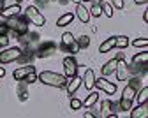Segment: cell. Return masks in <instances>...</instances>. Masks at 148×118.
Segmentation results:
<instances>
[{"instance_id": "obj_42", "label": "cell", "mask_w": 148, "mask_h": 118, "mask_svg": "<svg viewBox=\"0 0 148 118\" xmlns=\"http://www.w3.org/2000/svg\"><path fill=\"white\" fill-rule=\"evenodd\" d=\"M5 76V69L4 67H0V78H4Z\"/></svg>"}, {"instance_id": "obj_22", "label": "cell", "mask_w": 148, "mask_h": 118, "mask_svg": "<svg viewBox=\"0 0 148 118\" xmlns=\"http://www.w3.org/2000/svg\"><path fill=\"white\" fill-rule=\"evenodd\" d=\"M134 99H136V102H138V104L146 102V101H148V88H146V86H141V88L138 90V93H136Z\"/></svg>"}, {"instance_id": "obj_18", "label": "cell", "mask_w": 148, "mask_h": 118, "mask_svg": "<svg viewBox=\"0 0 148 118\" xmlns=\"http://www.w3.org/2000/svg\"><path fill=\"white\" fill-rule=\"evenodd\" d=\"M16 92H18V99H20L21 102L28 101V83L20 80V83H18V86H16Z\"/></svg>"}, {"instance_id": "obj_34", "label": "cell", "mask_w": 148, "mask_h": 118, "mask_svg": "<svg viewBox=\"0 0 148 118\" xmlns=\"http://www.w3.org/2000/svg\"><path fill=\"white\" fill-rule=\"evenodd\" d=\"M23 81H25V83H28V85H30V83H35V81H37V72L34 71V72L27 74V76L23 78Z\"/></svg>"}, {"instance_id": "obj_29", "label": "cell", "mask_w": 148, "mask_h": 118, "mask_svg": "<svg viewBox=\"0 0 148 118\" xmlns=\"http://www.w3.org/2000/svg\"><path fill=\"white\" fill-rule=\"evenodd\" d=\"M76 43H78L79 49H86V48L90 46V37H88V35H81V37L76 39Z\"/></svg>"}, {"instance_id": "obj_17", "label": "cell", "mask_w": 148, "mask_h": 118, "mask_svg": "<svg viewBox=\"0 0 148 118\" xmlns=\"http://www.w3.org/2000/svg\"><path fill=\"white\" fill-rule=\"evenodd\" d=\"M148 116V104H138L134 109H131V118H146Z\"/></svg>"}, {"instance_id": "obj_37", "label": "cell", "mask_w": 148, "mask_h": 118, "mask_svg": "<svg viewBox=\"0 0 148 118\" xmlns=\"http://www.w3.org/2000/svg\"><path fill=\"white\" fill-rule=\"evenodd\" d=\"M48 2H49V0H35V7H46L48 5Z\"/></svg>"}, {"instance_id": "obj_46", "label": "cell", "mask_w": 148, "mask_h": 118, "mask_svg": "<svg viewBox=\"0 0 148 118\" xmlns=\"http://www.w3.org/2000/svg\"><path fill=\"white\" fill-rule=\"evenodd\" d=\"M0 49H2V43H0Z\"/></svg>"}, {"instance_id": "obj_43", "label": "cell", "mask_w": 148, "mask_h": 118, "mask_svg": "<svg viewBox=\"0 0 148 118\" xmlns=\"http://www.w3.org/2000/svg\"><path fill=\"white\" fill-rule=\"evenodd\" d=\"M115 58H116V60H120V58H125V56H123V53H122V51H120V53H118V55H116V56H115Z\"/></svg>"}, {"instance_id": "obj_28", "label": "cell", "mask_w": 148, "mask_h": 118, "mask_svg": "<svg viewBox=\"0 0 148 118\" xmlns=\"http://www.w3.org/2000/svg\"><path fill=\"white\" fill-rule=\"evenodd\" d=\"M101 9H102V14H106L108 18H111V16H113V5H111V4H108L106 0H102V2H101Z\"/></svg>"}, {"instance_id": "obj_30", "label": "cell", "mask_w": 148, "mask_h": 118, "mask_svg": "<svg viewBox=\"0 0 148 118\" xmlns=\"http://www.w3.org/2000/svg\"><path fill=\"white\" fill-rule=\"evenodd\" d=\"M109 113H111V101L106 99V101H102V104H101V116H106V115H109Z\"/></svg>"}, {"instance_id": "obj_38", "label": "cell", "mask_w": 148, "mask_h": 118, "mask_svg": "<svg viewBox=\"0 0 148 118\" xmlns=\"http://www.w3.org/2000/svg\"><path fill=\"white\" fill-rule=\"evenodd\" d=\"M134 4H136V5H146L148 0H134Z\"/></svg>"}, {"instance_id": "obj_27", "label": "cell", "mask_w": 148, "mask_h": 118, "mask_svg": "<svg viewBox=\"0 0 148 118\" xmlns=\"http://www.w3.org/2000/svg\"><path fill=\"white\" fill-rule=\"evenodd\" d=\"M118 104H120V111H131L132 109V99H122L118 101Z\"/></svg>"}, {"instance_id": "obj_26", "label": "cell", "mask_w": 148, "mask_h": 118, "mask_svg": "<svg viewBox=\"0 0 148 118\" xmlns=\"http://www.w3.org/2000/svg\"><path fill=\"white\" fill-rule=\"evenodd\" d=\"M88 12H90V16H94V18H99V16L102 14V9H101V2H94V4H92V7L88 9Z\"/></svg>"}, {"instance_id": "obj_1", "label": "cell", "mask_w": 148, "mask_h": 118, "mask_svg": "<svg viewBox=\"0 0 148 118\" xmlns=\"http://www.w3.org/2000/svg\"><path fill=\"white\" fill-rule=\"evenodd\" d=\"M4 23L9 28V37L11 39H16V41H18V37H20V35H23V34H27L30 30L28 28V25H30L28 18L25 14H21V12L16 14V16H11V18H5Z\"/></svg>"}, {"instance_id": "obj_15", "label": "cell", "mask_w": 148, "mask_h": 118, "mask_svg": "<svg viewBox=\"0 0 148 118\" xmlns=\"http://www.w3.org/2000/svg\"><path fill=\"white\" fill-rule=\"evenodd\" d=\"M35 60V53H34V49H21V55L18 56V64L20 65H27V64H32Z\"/></svg>"}, {"instance_id": "obj_40", "label": "cell", "mask_w": 148, "mask_h": 118, "mask_svg": "<svg viewBox=\"0 0 148 118\" xmlns=\"http://www.w3.org/2000/svg\"><path fill=\"white\" fill-rule=\"evenodd\" d=\"M143 21H145V23H148V11H145V12H143Z\"/></svg>"}, {"instance_id": "obj_32", "label": "cell", "mask_w": 148, "mask_h": 118, "mask_svg": "<svg viewBox=\"0 0 148 118\" xmlns=\"http://www.w3.org/2000/svg\"><path fill=\"white\" fill-rule=\"evenodd\" d=\"M83 116L85 118H101V111H95L94 106H90V111H86Z\"/></svg>"}, {"instance_id": "obj_16", "label": "cell", "mask_w": 148, "mask_h": 118, "mask_svg": "<svg viewBox=\"0 0 148 118\" xmlns=\"http://www.w3.org/2000/svg\"><path fill=\"white\" fill-rule=\"evenodd\" d=\"M76 16H78V19L81 23H88L90 21V12H88V9L85 7V4H76Z\"/></svg>"}, {"instance_id": "obj_11", "label": "cell", "mask_w": 148, "mask_h": 118, "mask_svg": "<svg viewBox=\"0 0 148 118\" xmlns=\"http://www.w3.org/2000/svg\"><path fill=\"white\" fill-rule=\"evenodd\" d=\"M115 72H116V80L118 81H127L129 80V65L125 62V58H120V60L116 62Z\"/></svg>"}, {"instance_id": "obj_10", "label": "cell", "mask_w": 148, "mask_h": 118, "mask_svg": "<svg viewBox=\"0 0 148 118\" xmlns=\"http://www.w3.org/2000/svg\"><path fill=\"white\" fill-rule=\"evenodd\" d=\"M95 86H97L99 90L106 92L108 95L116 93V85H115V83H111V81H108V80H106V76H104V78H99V80H95Z\"/></svg>"}, {"instance_id": "obj_13", "label": "cell", "mask_w": 148, "mask_h": 118, "mask_svg": "<svg viewBox=\"0 0 148 118\" xmlns=\"http://www.w3.org/2000/svg\"><path fill=\"white\" fill-rule=\"evenodd\" d=\"M79 86H81V78H79L78 74H76V76H72V78H67V85H65V88H67L69 97H72L74 93H76Z\"/></svg>"}, {"instance_id": "obj_19", "label": "cell", "mask_w": 148, "mask_h": 118, "mask_svg": "<svg viewBox=\"0 0 148 118\" xmlns=\"http://www.w3.org/2000/svg\"><path fill=\"white\" fill-rule=\"evenodd\" d=\"M20 12H21V7H20V4H14V5L4 7V9H2V12H0V16H4V18H11V16L20 14Z\"/></svg>"}, {"instance_id": "obj_23", "label": "cell", "mask_w": 148, "mask_h": 118, "mask_svg": "<svg viewBox=\"0 0 148 118\" xmlns=\"http://www.w3.org/2000/svg\"><path fill=\"white\" fill-rule=\"evenodd\" d=\"M129 44H131V41H129V37H127V35H116L115 48H118V49H125Z\"/></svg>"}, {"instance_id": "obj_44", "label": "cell", "mask_w": 148, "mask_h": 118, "mask_svg": "<svg viewBox=\"0 0 148 118\" xmlns=\"http://www.w3.org/2000/svg\"><path fill=\"white\" fill-rule=\"evenodd\" d=\"M85 4H94V2H99V0H83Z\"/></svg>"}, {"instance_id": "obj_12", "label": "cell", "mask_w": 148, "mask_h": 118, "mask_svg": "<svg viewBox=\"0 0 148 118\" xmlns=\"http://www.w3.org/2000/svg\"><path fill=\"white\" fill-rule=\"evenodd\" d=\"M81 85L86 90H92V88L95 86V74H94V71H92V69H86L85 67V74L81 78Z\"/></svg>"}, {"instance_id": "obj_35", "label": "cell", "mask_w": 148, "mask_h": 118, "mask_svg": "<svg viewBox=\"0 0 148 118\" xmlns=\"http://www.w3.org/2000/svg\"><path fill=\"white\" fill-rule=\"evenodd\" d=\"M2 35H9V28H7V25L4 21L0 23V37H2Z\"/></svg>"}, {"instance_id": "obj_39", "label": "cell", "mask_w": 148, "mask_h": 118, "mask_svg": "<svg viewBox=\"0 0 148 118\" xmlns=\"http://www.w3.org/2000/svg\"><path fill=\"white\" fill-rule=\"evenodd\" d=\"M55 2H58L60 5H67V4H69V0H55Z\"/></svg>"}, {"instance_id": "obj_20", "label": "cell", "mask_w": 148, "mask_h": 118, "mask_svg": "<svg viewBox=\"0 0 148 118\" xmlns=\"http://www.w3.org/2000/svg\"><path fill=\"white\" fill-rule=\"evenodd\" d=\"M115 41H116V35H111V37H108L106 41L99 46V51L101 53H108V51H111L115 48Z\"/></svg>"}, {"instance_id": "obj_6", "label": "cell", "mask_w": 148, "mask_h": 118, "mask_svg": "<svg viewBox=\"0 0 148 118\" xmlns=\"http://www.w3.org/2000/svg\"><path fill=\"white\" fill-rule=\"evenodd\" d=\"M25 16L28 18V21L35 27H44L46 23V18L39 12V7H35V5H28L27 11H25Z\"/></svg>"}, {"instance_id": "obj_45", "label": "cell", "mask_w": 148, "mask_h": 118, "mask_svg": "<svg viewBox=\"0 0 148 118\" xmlns=\"http://www.w3.org/2000/svg\"><path fill=\"white\" fill-rule=\"evenodd\" d=\"M69 2H74V4H79L81 0H69Z\"/></svg>"}, {"instance_id": "obj_36", "label": "cell", "mask_w": 148, "mask_h": 118, "mask_svg": "<svg viewBox=\"0 0 148 118\" xmlns=\"http://www.w3.org/2000/svg\"><path fill=\"white\" fill-rule=\"evenodd\" d=\"M111 5L116 9H123V0H111Z\"/></svg>"}, {"instance_id": "obj_31", "label": "cell", "mask_w": 148, "mask_h": 118, "mask_svg": "<svg viewBox=\"0 0 148 118\" xmlns=\"http://www.w3.org/2000/svg\"><path fill=\"white\" fill-rule=\"evenodd\" d=\"M132 46L134 48H148V39L146 37H139V39H136V41H132Z\"/></svg>"}, {"instance_id": "obj_33", "label": "cell", "mask_w": 148, "mask_h": 118, "mask_svg": "<svg viewBox=\"0 0 148 118\" xmlns=\"http://www.w3.org/2000/svg\"><path fill=\"white\" fill-rule=\"evenodd\" d=\"M81 106H83V102H81L79 99H76V97L72 95V99H71V109L78 111V109H81Z\"/></svg>"}, {"instance_id": "obj_4", "label": "cell", "mask_w": 148, "mask_h": 118, "mask_svg": "<svg viewBox=\"0 0 148 118\" xmlns=\"http://www.w3.org/2000/svg\"><path fill=\"white\" fill-rule=\"evenodd\" d=\"M60 49L64 53H69V55H76L79 51V46L76 43V39L71 32H64L62 34V43H60Z\"/></svg>"}, {"instance_id": "obj_25", "label": "cell", "mask_w": 148, "mask_h": 118, "mask_svg": "<svg viewBox=\"0 0 148 118\" xmlns=\"http://www.w3.org/2000/svg\"><path fill=\"white\" fill-rule=\"evenodd\" d=\"M74 19V14L72 12H65L64 16H60L58 18V21H57V27H67L71 21Z\"/></svg>"}, {"instance_id": "obj_2", "label": "cell", "mask_w": 148, "mask_h": 118, "mask_svg": "<svg viewBox=\"0 0 148 118\" xmlns=\"http://www.w3.org/2000/svg\"><path fill=\"white\" fill-rule=\"evenodd\" d=\"M127 65H129V76L145 78L146 76V65H148V51H146V48L143 51H139L138 55H134L131 64H127Z\"/></svg>"}, {"instance_id": "obj_7", "label": "cell", "mask_w": 148, "mask_h": 118, "mask_svg": "<svg viewBox=\"0 0 148 118\" xmlns=\"http://www.w3.org/2000/svg\"><path fill=\"white\" fill-rule=\"evenodd\" d=\"M41 39V35H39V32H27V34H23V35H20L18 37V41H20V44H21V49H34L35 48V43Z\"/></svg>"}, {"instance_id": "obj_5", "label": "cell", "mask_w": 148, "mask_h": 118, "mask_svg": "<svg viewBox=\"0 0 148 118\" xmlns=\"http://www.w3.org/2000/svg\"><path fill=\"white\" fill-rule=\"evenodd\" d=\"M55 51H57V44L53 41H44V43L37 44L34 48V53H35L37 58H48V56L55 55Z\"/></svg>"}, {"instance_id": "obj_47", "label": "cell", "mask_w": 148, "mask_h": 118, "mask_svg": "<svg viewBox=\"0 0 148 118\" xmlns=\"http://www.w3.org/2000/svg\"><path fill=\"white\" fill-rule=\"evenodd\" d=\"M99 2H102V0H99Z\"/></svg>"}, {"instance_id": "obj_3", "label": "cell", "mask_w": 148, "mask_h": 118, "mask_svg": "<svg viewBox=\"0 0 148 118\" xmlns=\"http://www.w3.org/2000/svg\"><path fill=\"white\" fill-rule=\"evenodd\" d=\"M37 80H39L42 85L55 86V88H65V85H67V76L65 74L51 72V71H44L41 74H37Z\"/></svg>"}, {"instance_id": "obj_24", "label": "cell", "mask_w": 148, "mask_h": 118, "mask_svg": "<svg viewBox=\"0 0 148 118\" xmlns=\"http://www.w3.org/2000/svg\"><path fill=\"white\" fill-rule=\"evenodd\" d=\"M97 101H99V93H97V92H92V93L86 95V99L83 101V106H85V108H90V106H94Z\"/></svg>"}, {"instance_id": "obj_41", "label": "cell", "mask_w": 148, "mask_h": 118, "mask_svg": "<svg viewBox=\"0 0 148 118\" xmlns=\"http://www.w3.org/2000/svg\"><path fill=\"white\" fill-rule=\"evenodd\" d=\"M4 7H5V0H0V12H2Z\"/></svg>"}, {"instance_id": "obj_21", "label": "cell", "mask_w": 148, "mask_h": 118, "mask_svg": "<svg viewBox=\"0 0 148 118\" xmlns=\"http://www.w3.org/2000/svg\"><path fill=\"white\" fill-rule=\"evenodd\" d=\"M116 62H118L116 58H111L109 62H106V64L102 65V69H101V71H102V76H109V74H113V72H115V69H116Z\"/></svg>"}, {"instance_id": "obj_9", "label": "cell", "mask_w": 148, "mask_h": 118, "mask_svg": "<svg viewBox=\"0 0 148 118\" xmlns=\"http://www.w3.org/2000/svg\"><path fill=\"white\" fill-rule=\"evenodd\" d=\"M78 62H76V58H74V55H69L64 58V71H65V76L67 78H72V76H76L78 74Z\"/></svg>"}, {"instance_id": "obj_8", "label": "cell", "mask_w": 148, "mask_h": 118, "mask_svg": "<svg viewBox=\"0 0 148 118\" xmlns=\"http://www.w3.org/2000/svg\"><path fill=\"white\" fill-rule=\"evenodd\" d=\"M21 55V48H5V49H2L0 51V64H12V62H16L18 60V56Z\"/></svg>"}, {"instance_id": "obj_14", "label": "cell", "mask_w": 148, "mask_h": 118, "mask_svg": "<svg viewBox=\"0 0 148 118\" xmlns=\"http://www.w3.org/2000/svg\"><path fill=\"white\" fill-rule=\"evenodd\" d=\"M34 71H35V67H34L32 64H27V65H21L20 69H14L12 78H14L16 81H20V80H23L27 74H30V72H34Z\"/></svg>"}]
</instances>
